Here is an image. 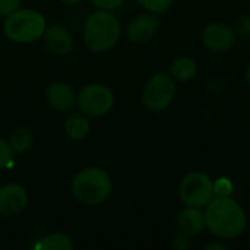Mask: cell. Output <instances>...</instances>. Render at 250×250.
<instances>
[{
	"instance_id": "cell-17",
	"label": "cell",
	"mask_w": 250,
	"mask_h": 250,
	"mask_svg": "<svg viewBox=\"0 0 250 250\" xmlns=\"http://www.w3.org/2000/svg\"><path fill=\"white\" fill-rule=\"evenodd\" d=\"M32 142H34V135L25 126L16 127L9 136V145L12 146L13 152H18V154L26 152L32 146Z\"/></svg>"
},
{
	"instance_id": "cell-26",
	"label": "cell",
	"mask_w": 250,
	"mask_h": 250,
	"mask_svg": "<svg viewBox=\"0 0 250 250\" xmlns=\"http://www.w3.org/2000/svg\"><path fill=\"white\" fill-rule=\"evenodd\" d=\"M246 79H248V83H249L250 86V63L249 66H248V70H246Z\"/></svg>"
},
{
	"instance_id": "cell-20",
	"label": "cell",
	"mask_w": 250,
	"mask_h": 250,
	"mask_svg": "<svg viewBox=\"0 0 250 250\" xmlns=\"http://www.w3.org/2000/svg\"><path fill=\"white\" fill-rule=\"evenodd\" d=\"M234 31L237 32V35L240 37H249L250 35V16L249 15H243L236 21L234 25Z\"/></svg>"
},
{
	"instance_id": "cell-19",
	"label": "cell",
	"mask_w": 250,
	"mask_h": 250,
	"mask_svg": "<svg viewBox=\"0 0 250 250\" xmlns=\"http://www.w3.org/2000/svg\"><path fill=\"white\" fill-rule=\"evenodd\" d=\"M13 164V149L4 139H0V170Z\"/></svg>"
},
{
	"instance_id": "cell-2",
	"label": "cell",
	"mask_w": 250,
	"mask_h": 250,
	"mask_svg": "<svg viewBox=\"0 0 250 250\" xmlns=\"http://www.w3.org/2000/svg\"><path fill=\"white\" fill-rule=\"evenodd\" d=\"M122 34L117 16L110 10L92 12L83 23V42L94 53H104L113 48Z\"/></svg>"
},
{
	"instance_id": "cell-15",
	"label": "cell",
	"mask_w": 250,
	"mask_h": 250,
	"mask_svg": "<svg viewBox=\"0 0 250 250\" xmlns=\"http://www.w3.org/2000/svg\"><path fill=\"white\" fill-rule=\"evenodd\" d=\"M198 73V64L190 57H179L176 59L168 69V75L179 82H188L193 79Z\"/></svg>"
},
{
	"instance_id": "cell-5",
	"label": "cell",
	"mask_w": 250,
	"mask_h": 250,
	"mask_svg": "<svg viewBox=\"0 0 250 250\" xmlns=\"http://www.w3.org/2000/svg\"><path fill=\"white\" fill-rule=\"evenodd\" d=\"M215 195V185L212 179L204 171L188 173L179 186L180 201L186 207L204 208L207 207Z\"/></svg>"
},
{
	"instance_id": "cell-13",
	"label": "cell",
	"mask_w": 250,
	"mask_h": 250,
	"mask_svg": "<svg viewBox=\"0 0 250 250\" xmlns=\"http://www.w3.org/2000/svg\"><path fill=\"white\" fill-rule=\"evenodd\" d=\"M177 227L185 234H199L205 229V212L196 207H186L177 215Z\"/></svg>"
},
{
	"instance_id": "cell-4",
	"label": "cell",
	"mask_w": 250,
	"mask_h": 250,
	"mask_svg": "<svg viewBox=\"0 0 250 250\" xmlns=\"http://www.w3.org/2000/svg\"><path fill=\"white\" fill-rule=\"evenodd\" d=\"M3 31L13 42L29 44L42 37L45 31V19L37 10L18 9L12 15L6 16Z\"/></svg>"
},
{
	"instance_id": "cell-14",
	"label": "cell",
	"mask_w": 250,
	"mask_h": 250,
	"mask_svg": "<svg viewBox=\"0 0 250 250\" xmlns=\"http://www.w3.org/2000/svg\"><path fill=\"white\" fill-rule=\"evenodd\" d=\"M91 130V122L83 113H73L64 122V133L72 141L83 139Z\"/></svg>"
},
{
	"instance_id": "cell-16",
	"label": "cell",
	"mask_w": 250,
	"mask_h": 250,
	"mask_svg": "<svg viewBox=\"0 0 250 250\" xmlns=\"http://www.w3.org/2000/svg\"><path fill=\"white\" fill-rule=\"evenodd\" d=\"M34 249L37 250H72L73 242L72 239L64 233H51L48 236H44L34 245Z\"/></svg>"
},
{
	"instance_id": "cell-6",
	"label": "cell",
	"mask_w": 250,
	"mask_h": 250,
	"mask_svg": "<svg viewBox=\"0 0 250 250\" xmlns=\"http://www.w3.org/2000/svg\"><path fill=\"white\" fill-rule=\"evenodd\" d=\"M176 81L166 73L152 75L144 86L142 101L144 105L152 113H161L170 107L176 98Z\"/></svg>"
},
{
	"instance_id": "cell-12",
	"label": "cell",
	"mask_w": 250,
	"mask_h": 250,
	"mask_svg": "<svg viewBox=\"0 0 250 250\" xmlns=\"http://www.w3.org/2000/svg\"><path fill=\"white\" fill-rule=\"evenodd\" d=\"M45 98L50 107L59 113H67L75 104V92L66 82H53L45 89Z\"/></svg>"
},
{
	"instance_id": "cell-3",
	"label": "cell",
	"mask_w": 250,
	"mask_h": 250,
	"mask_svg": "<svg viewBox=\"0 0 250 250\" xmlns=\"http://www.w3.org/2000/svg\"><path fill=\"white\" fill-rule=\"evenodd\" d=\"M113 185L108 173L100 167H86L72 180L70 190L73 198L83 205H100L111 193Z\"/></svg>"
},
{
	"instance_id": "cell-24",
	"label": "cell",
	"mask_w": 250,
	"mask_h": 250,
	"mask_svg": "<svg viewBox=\"0 0 250 250\" xmlns=\"http://www.w3.org/2000/svg\"><path fill=\"white\" fill-rule=\"evenodd\" d=\"M227 246L226 245H221V243H217V242H212V243H208L204 246V250H226Z\"/></svg>"
},
{
	"instance_id": "cell-21",
	"label": "cell",
	"mask_w": 250,
	"mask_h": 250,
	"mask_svg": "<svg viewBox=\"0 0 250 250\" xmlns=\"http://www.w3.org/2000/svg\"><path fill=\"white\" fill-rule=\"evenodd\" d=\"M21 7V0H0V16H9Z\"/></svg>"
},
{
	"instance_id": "cell-18",
	"label": "cell",
	"mask_w": 250,
	"mask_h": 250,
	"mask_svg": "<svg viewBox=\"0 0 250 250\" xmlns=\"http://www.w3.org/2000/svg\"><path fill=\"white\" fill-rule=\"evenodd\" d=\"M138 3H139L145 10H148L149 13L160 15V13L167 12V10L171 7L173 0H138Z\"/></svg>"
},
{
	"instance_id": "cell-10",
	"label": "cell",
	"mask_w": 250,
	"mask_h": 250,
	"mask_svg": "<svg viewBox=\"0 0 250 250\" xmlns=\"http://www.w3.org/2000/svg\"><path fill=\"white\" fill-rule=\"evenodd\" d=\"M160 26V19L155 13H142L130 21L127 26V38L132 42L141 44L154 38Z\"/></svg>"
},
{
	"instance_id": "cell-11",
	"label": "cell",
	"mask_w": 250,
	"mask_h": 250,
	"mask_svg": "<svg viewBox=\"0 0 250 250\" xmlns=\"http://www.w3.org/2000/svg\"><path fill=\"white\" fill-rule=\"evenodd\" d=\"M42 38L48 51L56 56H64L73 48L72 34L63 25H50L45 28Z\"/></svg>"
},
{
	"instance_id": "cell-8",
	"label": "cell",
	"mask_w": 250,
	"mask_h": 250,
	"mask_svg": "<svg viewBox=\"0 0 250 250\" xmlns=\"http://www.w3.org/2000/svg\"><path fill=\"white\" fill-rule=\"evenodd\" d=\"M237 32L233 26L224 22H212L208 23L202 31V42L204 45L214 53H226L230 51L237 41Z\"/></svg>"
},
{
	"instance_id": "cell-7",
	"label": "cell",
	"mask_w": 250,
	"mask_h": 250,
	"mask_svg": "<svg viewBox=\"0 0 250 250\" xmlns=\"http://www.w3.org/2000/svg\"><path fill=\"white\" fill-rule=\"evenodd\" d=\"M114 105V95L111 89L103 83H88L78 95V108L89 117H101Z\"/></svg>"
},
{
	"instance_id": "cell-22",
	"label": "cell",
	"mask_w": 250,
	"mask_h": 250,
	"mask_svg": "<svg viewBox=\"0 0 250 250\" xmlns=\"http://www.w3.org/2000/svg\"><path fill=\"white\" fill-rule=\"evenodd\" d=\"M97 9H101V10H113V9H117L120 7L126 0H89Z\"/></svg>"
},
{
	"instance_id": "cell-25",
	"label": "cell",
	"mask_w": 250,
	"mask_h": 250,
	"mask_svg": "<svg viewBox=\"0 0 250 250\" xmlns=\"http://www.w3.org/2000/svg\"><path fill=\"white\" fill-rule=\"evenodd\" d=\"M59 1H62L63 4H78V3H81L82 0H59Z\"/></svg>"
},
{
	"instance_id": "cell-1",
	"label": "cell",
	"mask_w": 250,
	"mask_h": 250,
	"mask_svg": "<svg viewBox=\"0 0 250 250\" xmlns=\"http://www.w3.org/2000/svg\"><path fill=\"white\" fill-rule=\"evenodd\" d=\"M205 208V227L221 240L236 239L248 227L246 211L230 196L212 198Z\"/></svg>"
},
{
	"instance_id": "cell-23",
	"label": "cell",
	"mask_w": 250,
	"mask_h": 250,
	"mask_svg": "<svg viewBox=\"0 0 250 250\" xmlns=\"http://www.w3.org/2000/svg\"><path fill=\"white\" fill-rule=\"evenodd\" d=\"M192 242H190V236L189 234H185V233H179L176 234L174 240H173V246L177 250H186L190 248Z\"/></svg>"
},
{
	"instance_id": "cell-9",
	"label": "cell",
	"mask_w": 250,
	"mask_h": 250,
	"mask_svg": "<svg viewBox=\"0 0 250 250\" xmlns=\"http://www.w3.org/2000/svg\"><path fill=\"white\" fill-rule=\"evenodd\" d=\"M28 204V193L23 186L9 183L0 188V215L15 217L21 214Z\"/></svg>"
}]
</instances>
